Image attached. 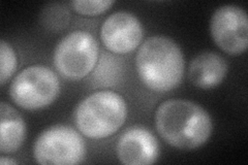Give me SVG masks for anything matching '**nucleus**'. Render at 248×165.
Listing matches in <instances>:
<instances>
[{
	"mask_svg": "<svg viewBox=\"0 0 248 165\" xmlns=\"http://www.w3.org/2000/svg\"><path fill=\"white\" fill-rule=\"evenodd\" d=\"M117 156L125 165H149L157 161L159 144L153 133L135 126L124 131L117 143Z\"/></svg>",
	"mask_w": 248,
	"mask_h": 165,
	"instance_id": "9",
	"label": "nucleus"
},
{
	"mask_svg": "<svg viewBox=\"0 0 248 165\" xmlns=\"http://www.w3.org/2000/svg\"><path fill=\"white\" fill-rule=\"evenodd\" d=\"M127 105L120 94L97 91L85 97L75 111L76 126L83 135L102 139L117 132L126 121Z\"/></svg>",
	"mask_w": 248,
	"mask_h": 165,
	"instance_id": "3",
	"label": "nucleus"
},
{
	"mask_svg": "<svg viewBox=\"0 0 248 165\" xmlns=\"http://www.w3.org/2000/svg\"><path fill=\"white\" fill-rule=\"evenodd\" d=\"M0 152L16 153L25 140V122L17 109L4 101L0 104Z\"/></svg>",
	"mask_w": 248,
	"mask_h": 165,
	"instance_id": "11",
	"label": "nucleus"
},
{
	"mask_svg": "<svg viewBox=\"0 0 248 165\" xmlns=\"http://www.w3.org/2000/svg\"><path fill=\"white\" fill-rule=\"evenodd\" d=\"M34 159L43 165H73L86 157V144L79 132L66 125L44 130L33 146Z\"/></svg>",
	"mask_w": 248,
	"mask_h": 165,
	"instance_id": "6",
	"label": "nucleus"
},
{
	"mask_svg": "<svg viewBox=\"0 0 248 165\" xmlns=\"http://www.w3.org/2000/svg\"><path fill=\"white\" fill-rule=\"evenodd\" d=\"M213 42L229 55H240L247 50L248 19L242 7L223 5L217 9L210 21Z\"/></svg>",
	"mask_w": 248,
	"mask_h": 165,
	"instance_id": "7",
	"label": "nucleus"
},
{
	"mask_svg": "<svg viewBox=\"0 0 248 165\" xmlns=\"http://www.w3.org/2000/svg\"><path fill=\"white\" fill-rule=\"evenodd\" d=\"M112 0H75L71 2L73 9L84 15H97L111 9Z\"/></svg>",
	"mask_w": 248,
	"mask_h": 165,
	"instance_id": "13",
	"label": "nucleus"
},
{
	"mask_svg": "<svg viewBox=\"0 0 248 165\" xmlns=\"http://www.w3.org/2000/svg\"><path fill=\"white\" fill-rule=\"evenodd\" d=\"M18 65L17 55L13 46L5 42L0 41V84L3 86L16 72Z\"/></svg>",
	"mask_w": 248,
	"mask_h": 165,
	"instance_id": "12",
	"label": "nucleus"
},
{
	"mask_svg": "<svg viewBox=\"0 0 248 165\" xmlns=\"http://www.w3.org/2000/svg\"><path fill=\"white\" fill-rule=\"evenodd\" d=\"M144 36L142 23L128 12H116L104 21L100 39L106 48L115 54H127L136 50Z\"/></svg>",
	"mask_w": 248,
	"mask_h": 165,
	"instance_id": "8",
	"label": "nucleus"
},
{
	"mask_svg": "<svg viewBox=\"0 0 248 165\" xmlns=\"http://www.w3.org/2000/svg\"><path fill=\"white\" fill-rule=\"evenodd\" d=\"M68 11L65 10L64 7H61L58 4H51L49 5L48 9H45L42 14V20L45 26H48L49 28H58L67 26L69 19H63V18H57V15H63L67 13Z\"/></svg>",
	"mask_w": 248,
	"mask_h": 165,
	"instance_id": "14",
	"label": "nucleus"
},
{
	"mask_svg": "<svg viewBox=\"0 0 248 165\" xmlns=\"http://www.w3.org/2000/svg\"><path fill=\"white\" fill-rule=\"evenodd\" d=\"M136 67L147 88L165 93L180 85L185 68L184 55L173 39L156 35L143 43L136 56Z\"/></svg>",
	"mask_w": 248,
	"mask_h": 165,
	"instance_id": "2",
	"label": "nucleus"
},
{
	"mask_svg": "<svg viewBox=\"0 0 248 165\" xmlns=\"http://www.w3.org/2000/svg\"><path fill=\"white\" fill-rule=\"evenodd\" d=\"M155 128L160 137L179 150H196L210 138L211 117L195 102L170 99L159 105L154 116Z\"/></svg>",
	"mask_w": 248,
	"mask_h": 165,
	"instance_id": "1",
	"label": "nucleus"
},
{
	"mask_svg": "<svg viewBox=\"0 0 248 165\" xmlns=\"http://www.w3.org/2000/svg\"><path fill=\"white\" fill-rule=\"evenodd\" d=\"M0 163H1L2 165H9V164L15 165V164H18L19 162L16 161V160H13V159L6 158V157H1V158H0Z\"/></svg>",
	"mask_w": 248,
	"mask_h": 165,
	"instance_id": "15",
	"label": "nucleus"
},
{
	"mask_svg": "<svg viewBox=\"0 0 248 165\" xmlns=\"http://www.w3.org/2000/svg\"><path fill=\"white\" fill-rule=\"evenodd\" d=\"M98 44L87 31L77 30L65 35L54 51V65L63 77L80 81L95 67L98 60Z\"/></svg>",
	"mask_w": 248,
	"mask_h": 165,
	"instance_id": "5",
	"label": "nucleus"
},
{
	"mask_svg": "<svg viewBox=\"0 0 248 165\" xmlns=\"http://www.w3.org/2000/svg\"><path fill=\"white\" fill-rule=\"evenodd\" d=\"M227 60L214 52H203L193 58L188 68V78L201 89H212L220 85L228 75Z\"/></svg>",
	"mask_w": 248,
	"mask_h": 165,
	"instance_id": "10",
	"label": "nucleus"
},
{
	"mask_svg": "<svg viewBox=\"0 0 248 165\" xmlns=\"http://www.w3.org/2000/svg\"><path fill=\"white\" fill-rule=\"evenodd\" d=\"M59 92L57 75L44 65H32L21 70L10 86L14 104L26 111H37L52 105Z\"/></svg>",
	"mask_w": 248,
	"mask_h": 165,
	"instance_id": "4",
	"label": "nucleus"
}]
</instances>
